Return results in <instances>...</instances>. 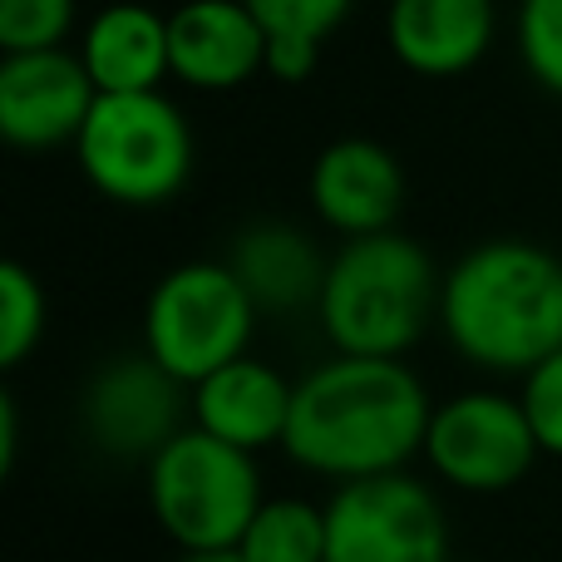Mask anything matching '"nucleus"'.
<instances>
[{
  "label": "nucleus",
  "instance_id": "14",
  "mask_svg": "<svg viewBox=\"0 0 562 562\" xmlns=\"http://www.w3.org/2000/svg\"><path fill=\"white\" fill-rule=\"evenodd\" d=\"M291 395H296V380H286L277 366L247 350L193 385V425L247 454H262L286 439Z\"/></svg>",
  "mask_w": 562,
  "mask_h": 562
},
{
  "label": "nucleus",
  "instance_id": "7",
  "mask_svg": "<svg viewBox=\"0 0 562 562\" xmlns=\"http://www.w3.org/2000/svg\"><path fill=\"white\" fill-rule=\"evenodd\" d=\"M543 459L524 400L504 390H459L439 400L425 435V464L459 494H508Z\"/></svg>",
  "mask_w": 562,
  "mask_h": 562
},
{
  "label": "nucleus",
  "instance_id": "9",
  "mask_svg": "<svg viewBox=\"0 0 562 562\" xmlns=\"http://www.w3.org/2000/svg\"><path fill=\"white\" fill-rule=\"evenodd\" d=\"M79 425L99 454L148 464L168 439L193 425V385L164 370L148 350L114 356L89 375L79 395Z\"/></svg>",
  "mask_w": 562,
  "mask_h": 562
},
{
  "label": "nucleus",
  "instance_id": "5",
  "mask_svg": "<svg viewBox=\"0 0 562 562\" xmlns=\"http://www.w3.org/2000/svg\"><path fill=\"white\" fill-rule=\"evenodd\" d=\"M79 173L119 207H164L193 178V128L164 94H99L75 144Z\"/></svg>",
  "mask_w": 562,
  "mask_h": 562
},
{
  "label": "nucleus",
  "instance_id": "17",
  "mask_svg": "<svg viewBox=\"0 0 562 562\" xmlns=\"http://www.w3.org/2000/svg\"><path fill=\"white\" fill-rule=\"evenodd\" d=\"M267 30V75L277 85H306L321 65V45L346 25L356 0H247Z\"/></svg>",
  "mask_w": 562,
  "mask_h": 562
},
{
  "label": "nucleus",
  "instance_id": "18",
  "mask_svg": "<svg viewBox=\"0 0 562 562\" xmlns=\"http://www.w3.org/2000/svg\"><path fill=\"white\" fill-rule=\"evenodd\" d=\"M243 562H326V508L306 498H267L233 548Z\"/></svg>",
  "mask_w": 562,
  "mask_h": 562
},
{
  "label": "nucleus",
  "instance_id": "3",
  "mask_svg": "<svg viewBox=\"0 0 562 562\" xmlns=\"http://www.w3.org/2000/svg\"><path fill=\"white\" fill-rule=\"evenodd\" d=\"M445 272L435 257L405 233L350 237L330 252L326 286L316 301L321 336L336 356H380L405 360L439 321Z\"/></svg>",
  "mask_w": 562,
  "mask_h": 562
},
{
  "label": "nucleus",
  "instance_id": "11",
  "mask_svg": "<svg viewBox=\"0 0 562 562\" xmlns=\"http://www.w3.org/2000/svg\"><path fill=\"white\" fill-rule=\"evenodd\" d=\"M173 79L198 94H227L267 75V30L247 0H183L168 10Z\"/></svg>",
  "mask_w": 562,
  "mask_h": 562
},
{
  "label": "nucleus",
  "instance_id": "22",
  "mask_svg": "<svg viewBox=\"0 0 562 562\" xmlns=\"http://www.w3.org/2000/svg\"><path fill=\"white\" fill-rule=\"evenodd\" d=\"M518 400L524 415L533 425V439L548 459H562V350H553L548 360H538L528 375H518Z\"/></svg>",
  "mask_w": 562,
  "mask_h": 562
},
{
  "label": "nucleus",
  "instance_id": "12",
  "mask_svg": "<svg viewBox=\"0 0 562 562\" xmlns=\"http://www.w3.org/2000/svg\"><path fill=\"white\" fill-rule=\"evenodd\" d=\"M311 207L340 237H375L390 233L405 207V168L375 138H336L311 164Z\"/></svg>",
  "mask_w": 562,
  "mask_h": 562
},
{
  "label": "nucleus",
  "instance_id": "6",
  "mask_svg": "<svg viewBox=\"0 0 562 562\" xmlns=\"http://www.w3.org/2000/svg\"><path fill=\"white\" fill-rule=\"evenodd\" d=\"M257 301L227 262H183L154 281L144 301V350L183 385H198L257 336Z\"/></svg>",
  "mask_w": 562,
  "mask_h": 562
},
{
  "label": "nucleus",
  "instance_id": "15",
  "mask_svg": "<svg viewBox=\"0 0 562 562\" xmlns=\"http://www.w3.org/2000/svg\"><path fill=\"white\" fill-rule=\"evenodd\" d=\"M79 59L99 94H148L173 79L168 55V15H158L144 0H114L94 10L79 35Z\"/></svg>",
  "mask_w": 562,
  "mask_h": 562
},
{
  "label": "nucleus",
  "instance_id": "19",
  "mask_svg": "<svg viewBox=\"0 0 562 562\" xmlns=\"http://www.w3.org/2000/svg\"><path fill=\"white\" fill-rule=\"evenodd\" d=\"M45 286L25 262L0 267V366L15 370L45 340Z\"/></svg>",
  "mask_w": 562,
  "mask_h": 562
},
{
  "label": "nucleus",
  "instance_id": "21",
  "mask_svg": "<svg viewBox=\"0 0 562 562\" xmlns=\"http://www.w3.org/2000/svg\"><path fill=\"white\" fill-rule=\"evenodd\" d=\"M518 55L538 89L562 99V0H524L518 5Z\"/></svg>",
  "mask_w": 562,
  "mask_h": 562
},
{
  "label": "nucleus",
  "instance_id": "2",
  "mask_svg": "<svg viewBox=\"0 0 562 562\" xmlns=\"http://www.w3.org/2000/svg\"><path fill=\"white\" fill-rule=\"evenodd\" d=\"M439 330L488 375H528L562 350V257L524 237L469 247L439 286Z\"/></svg>",
  "mask_w": 562,
  "mask_h": 562
},
{
  "label": "nucleus",
  "instance_id": "16",
  "mask_svg": "<svg viewBox=\"0 0 562 562\" xmlns=\"http://www.w3.org/2000/svg\"><path fill=\"white\" fill-rule=\"evenodd\" d=\"M223 262L237 272L257 311L296 316V311H316L330 257L311 243V233L291 223H252L233 237Z\"/></svg>",
  "mask_w": 562,
  "mask_h": 562
},
{
  "label": "nucleus",
  "instance_id": "20",
  "mask_svg": "<svg viewBox=\"0 0 562 562\" xmlns=\"http://www.w3.org/2000/svg\"><path fill=\"white\" fill-rule=\"evenodd\" d=\"M75 30V0H0V49L30 55V49H65Z\"/></svg>",
  "mask_w": 562,
  "mask_h": 562
},
{
  "label": "nucleus",
  "instance_id": "13",
  "mask_svg": "<svg viewBox=\"0 0 562 562\" xmlns=\"http://www.w3.org/2000/svg\"><path fill=\"white\" fill-rule=\"evenodd\" d=\"M498 5L494 0H390L385 45L409 75L454 79L494 49Z\"/></svg>",
  "mask_w": 562,
  "mask_h": 562
},
{
  "label": "nucleus",
  "instance_id": "10",
  "mask_svg": "<svg viewBox=\"0 0 562 562\" xmlns=\"http://www.w3.org/2000/svg\"><path fill=\"white\" fill-rule=\"evenodd\" d=\"M99 89L75 49L0 55V134L25 154L79 144Z\"/></svg>",
  "mask_w": 562,
  "mask_h": 562
},
{
  "label": "nucleus",
  "instance_id": "24",
  "mask_svg": "<svg viewBox=\"0 0 562 562\" xmlns=\"http://www.w3.org/2000/svg\"><path fill=\"white\" fill-rule=\"evenodd\" d=\"M178 562H243L237 553H183Z\"/></svg>",
  "mask_w": 562,
  "mask_h": 562
},
{
  "label": "nucleus",
  "instance_id": "23",
  "mask_svg": "<svg viewBox=\"0 0 562 562\" xmlns=\"http://www.w3.org/2000/svg\"><path fill=\"white\" fill-rule=\"evenodd\" d=\"M15 449H20L15 395H0V474H10V469H15Z\"/></svg>",
  "mask_w": 562,
  "mask_h": 562
},
{
  "label": "nucleus",
  "instance_id": "8",
  "mask_svg": "<svg viewBox=\"0 0 562 562\" xmlns=\"http://www.w3.org/2000/svg\"><path fill=\"white\" fill-rule=\"evenodd\" d=\"M326 562H449V524L435 488L405 469L336 484L326 504Z\"/></svg>",
  "mask_w": 562,
  "mask_h": 562
},
{
  "label": "nucleus",
  "instance_id": "4",
  "mask_svg": "<svg viewBox=\"0 0 562 562\" xmlns=\"http://www.w3.org/2000/svg\"><path fill=\"white\" fill-rule=\"evenodd\" d=\"M144 469L148 508L183 553H233L247 524L257 518V508L267 504L257 454L198 425L168 439Z\"/></svg>",
  "mask_w": 562,
  "mask_h": 562
},
{
  "label": "nucleus",
  "instance_id": "1",
  "mask_svg": "<svg viewBox=\"0 0 562 562\" xmlns=\"http://www.w3.org/2000/svg\"><path fill=\"white\" fill-rule=\"evenodd\" d=\"M435 400L405 360L336 356L296 380L281 449L330 484L400 474L425 454Z\"/></svg>",
  "mask_w": 562,
  "mask_h": 562
}]
</instances>
